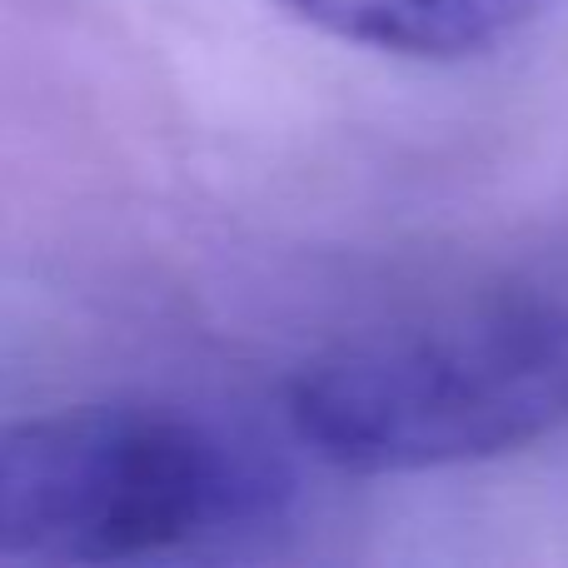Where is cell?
<instances>
[{"mask_svg":"<svg viewBox=\"0 0 568 568\" xmlns=\"http://www.w3.org/2000/svg\"><path fill=\"white\" fill-rule=\"evenodd\" d=\"M290 424L344 474H429L568 429V290L499 284L314 354Z\"/></svg>","mask_w":568,"mask_h":568,"instance_id":"1","label":"cell"},{"mask_svg":"<svg viewBox=\"0 0 568 568\" xmlns=\"http://www.w3.org/2000/svg\"><path fill=\"white\" fill-rule=\"evenodd\" d=\"M275 459L165 404H75L0 419V559L135 564L270 529Z\"/></svg>","mask_w":568,"mask_h":568,"instance_id":"2","label":"cell"},{"mask_svg":"<svg viewBox=\"0 0 568 568\" xmlns=\"http://www.w3.org/2000/svg\"><path fill=\"white\" fill-rule=\"evenodd\" d=\"M300 26L399 60H469L514 40L554 0H280Z\"/></svg>","mask_w":568,"mask_h":568,"instance_id":"3","label":"cell"}]
</instances>
